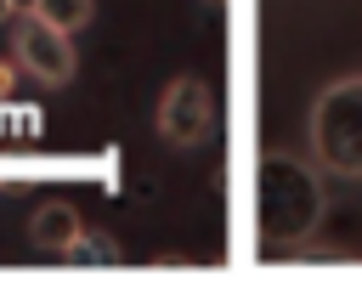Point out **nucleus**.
Instances as JSON below:
<instances>
[{
    "label": "nucleus",
    "instance_id": "nucleus-1",
    "mask_svg": "<svg viewBox=\"0 0 362 300\" xmlns=\"http://www.w3.org/2000/svg\"><path fill=\"white\" fill-rule=\"evenodd\" d=\"M322 209H328V192L317 164H305L288 147H266L255 158V238L266 255L300 249L322 226Z\"/></svg>",
    "mask_w": 362,
    "mask_h": 300
},
{
    "label": "nucleus",
    "instance_id": "nucleus-2",
    "mask_svg": "<svg viewBox=\"0 0 362 300\" xmlns=\"http://www.w3.org/2000/svg\"><path fill=\"white\" fill-rule=\"evenodd\" d=\"M311 153L328 175L362 181V74L334 79L311 102Z\"/></svg>",
    "mask_w": 362,
    "mask_h": 300
},
{
    "label": "nucleus",
    "instance_id": "nucleus-3",
    "mask_svg": "<svg viewBox=\"0 0 362 300\" xmlns=\"http://www.w3.org/2000/svg\"><path fill=\"white\" fill-rule=\"evenodd\" d=\"M215 130V85L198 74H181L158 96V136L170 147H204Z\"/></svg>",
    "mask_w": 362,
    "mask_h": 300
},
{
    "label": "nucleus",
    "instance_id": "nucleus-4",
    "mask_svg": "<svg viewBox=\"0 0 362 300\" xmlns=\"http://www.w3.org/2000/svg\"><path fill=\"white\" fill-rule=\"evenodd\" d=\"M11 62L40 85H68L74 79V34H62V28L40 23L34 11H23L17 34H11Z\"/></svg>",
    "mask_w": 362,
    "mask_h": 300
},
{
    "label": "nucleus",
    "instance_id": "nucleus-5",
    "mask_svg": "<svg viewBox=\"0 0 362 300\" xmlns=\"http://www.w3.org/2000/svg\"><path fill=\"white\" fill-rule=\"evenodd\" d=\"M79 232H85V226H79L74 204H62V198H51V204H40V209L28 215V243H34L40 255H57V260H62Z\"/></svg>",
    "mask_w": 362,
    "mask_h": 300
},
{
    "label": "nucleus",
    "instance_id": "nucleus-6",
    "mask_svg": "<svg viewBox=\"0 0 362 300\" xmlns=\"http://www.w3.org/2000/svg\"><path fill=\"white\" fill-rule=\"evenodd\" d=\"M34 17L62 28V34H79L90 17H96V0H34Z\"/></svg>",
    "mask_w": 362,
    "mask_h": 300
},
{
    "label": "nucleus",
    "instance_id": "nucleus-7",
    "mask_svg": "<svg viewBox=\"0 0 362 300\" xmlns=\"http://www.w3.org/2000/svg\"><path fill=\"white\" fill-rule=\"evenodd\" d=\"M62 260H68V266H113V260H119V243H113V238H96V232H79Z\"/></svg>",
    "mask_w": 362,
    "mask_h": 300
},
{
    "label": "nucleus",
    "instance_id": "nucleus-8",
    "mask_svg": "<svg viewBox=\"0 0 362 300\" xmlns=\"http://www.w3.org/2000/svg\"><path fill=\"white\" fill-rule=\"evenodd\" d=\"M11 85H17V62H11V57H0V102L11 96Z\"/></svg>",
    "mask_w": 362,
    "mask_h": 300
},
{
    "label": "nucleus",
    "instance_id": "nucleus-9",
    "mask_svg": "<svg viewBox=\"0 0 362 300\" xmlns=\"http://www.w3.org/2000/svg\"><path fill=\"white\" fill-rule=\"evenodd\" d=\"M11 17H17V6H11V0H0V23H11Z\"/></svg>",
    "mask_w": 362,
    "mask_h": 300
},
{
    "label": "nucleus",
    "instance_id": "nucleus-10",
    "mask_svg": "<svg viewBox=\"0 0 362 300\" xmlns=\"http://www.w3.org/2000/svg\"><path fill=\"white\" fill-rule=\"evenodd\" d=\"M11 6H17V11H34V0H11Z\"/></svg>",
    "mask_w": 362,
    "mask_h": 300
},
{
    "label": "nucleus",
    "instance_id": "nucleus-11",
    "mask_svg": "<svg viewBox=\"0 0 362 300\" xmlns=\"http://www.w3.org/2000/svg\"><path fill=\"white\" fill-rule=\"evenodd\" d=\"M198 6H209V11H215V6H226V0H198Z\"/></svg>",
    "mask_w": 362,
    "mask_h": 300
}]
</instances>
